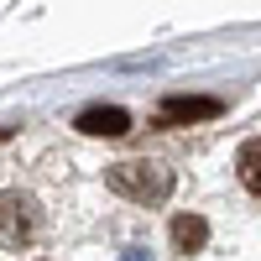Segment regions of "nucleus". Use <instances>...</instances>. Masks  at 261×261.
Masks as SVG:
<instances>
[{
    "label": "nucleus",
    "instance_id": "1",
    "mask_svg": "<svg viewBox=\"0 0 261 261\" xmlns=\"http://www.w3.org/2000/svg\"><path fill=\"white\" fill-rule=\"evenodd\" d=\"M110 188H115V193H125V199L157 204V199H167L172 172H167L162 162H115V167H110Z\"/></svg>",
    "mask_w": 261,
    "mask_h": 261
},
{
    "label": "nucleus",
    "instance_id": "2",
    "mask_svg": "<svg viewBox=\"0 0 261 261\" xmlns=\"http://www.w3.org/2000/svg\"><path fill=\"white\" fill-rule=\"evenodd\" d=\"M37 230V209L27 193H0V246H27Z\"/></svg>",
    "mask_w": 261,
    "mask_h": 261
},
{
    "label": "nucleus",
    "instance_id": "3",
    "mask_svg": "<svg viewBox=\"0 0 261 261\" xmlns=\"http://www.w3.org/2000/svg\"><path fill=\"white\" fill-rule=\"evenodd\" d=\"M225 105L209 99V94H172L162 99V125H188V120H214Z\"/></svg>",
    "mask_w": 261,
    "mask_h": 261
},
{
    "label": "nucleus",
    "instance_id": "4",
    "mask_svg": "<svg viewBox=\"0 0 261 261\" xmlns=\"http://www.w3.org/2000/svg\"><path fill=\"white\" fill-rule=\"evenodd\" d=\"M79 130H84V136H125L130 115L120 110V105H94V110L79 115Z\"/></svg>",
    "mask_w": 261,
    "mask_h": 261
},
{
    "label": "nucleus",
    "instance_id": "5",
    "mask_svg": "<svg viewBox=\"0 0 261 261\" xmlns=\"http://www.w3.org/2000/svg\"><path fill=\"white\" fill-rule=\"evenodd\" d=\"M204 241H209V225L199 220V214H178V220H172V246H178L183 256H188V251H199Z\"/></svg>",
    "mask_w": 261,
    "mask_h": 261
},
{
    "label": "nucleus",
    "instance_id": "6",
    "mask_svg": "<svg viewBox=\"0 0 261 261\" xmlns=\"http://www.w3.org/2000/svg\"><path fill=\"white\" fill-rule=\"evenodd\" d=\"M235 172H241V183H246L256 199H261V136L241 146V157H235Z\"/></svg>",
    "mask_w": 261,
    "mask_h": 261
}]
</instances>
